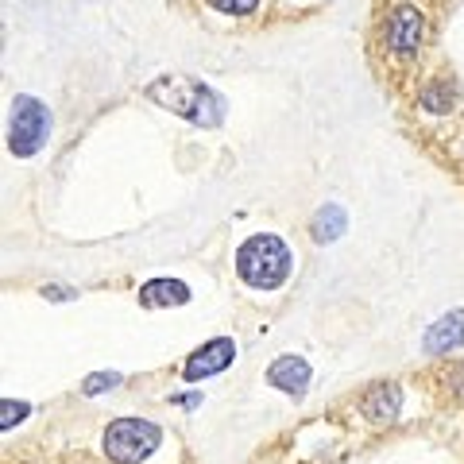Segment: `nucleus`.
Returning <instances> with one entry per match:
<instances>
[{
    "instance_id": "nucleus-1",
    "label": "nucleus",
    "mask_w": 464,
    "mask_h": 464,
    "mask_svg": "<svg viewBox=\"0 0 464 464\" xmlns=\"http://www.w3.org/2000/svg\"><path fill=\"white\" fill-rule=\"evenodd\" d=\"M143 93H148L155 105L170 109L174 116H182V121L194 124V128H221L225 112H228L225 97L194 74H163V78H155Z\"/></svg>"
},
{
    "instance_id": "nucleus-2",
    "label": "nucleus",
    "mask_w": 464,
    "mask_h": 464,
    "mask_svg": "<svg viewBox=\"0 0 464 464\" xmlns=\"http://www.w3.org/2000/svg\"><path fill=\"white\" fill-rule=\"evenodd\" d=\"M290 244L275 232H256L240 244L237 252V275L256 290H279L290 275Z\"/></svg>"
},
{
    "instance_id": "nucleus-3",
    "label": "nucleus",
    "mask_w": 464,
    "mask_h": 464,
    "mask_svg": "<svg viewBox=\"0 0 464 464\" xmlns=\"http://www.w3.org/2000/svg\"><path fill=\"white\" fill-rule=\"evenodd\" d=\"M51 109L43 105L39 97H27L20 93L12 101V112H8V151L16 159H32L43 151V143L51 136Z\"/></svg>"
},
{
    "instance_id": "nucleus-4",
    "label": "nucleus",
    "mask_w": 464,
    "mask_h": 464,
    "mask_svg": "<svg viewBox=\"0 0 464 464\" xmlns=\"http://www.w3.org/2000/svg\"><path fill=\"white\" fill-rule=\"evenodd\" d=\"M163 445V430L148 418H116L105 430V457L112 464H143Z\"/></svg>"
},
{
    "instance_id": "nucleus-5",
    "label": "nucleus",
    "mask_w": 464,
    "mask_h": 464,
    "mask_svg": "<svg viewBox=\"0 0 464 464\" xmlns=\"http://www.w3.org/2000/svg\"><path fill=\"white\" fill-rule=\"evenodd\" d=\"M426 35V20H422V12H418L414 5H395L387 12V20H383V43L391 47V54H399V58H411L418 51V43H422Z\"/></svg>"
},
{
    "instance_id": "nucleus-6",
    "label": "nucleus",
    "mask_w": 464,
    "mask_h": 464,
    "mask_svg": "<svg viewBox=\"0 0 464 464\" xmlns=\"http://www.w3.org/2000/svg\"><path fill=\"white\" fill-rule=\"evenodd\" d=\"M232 360H237V344H232L228 337H213V341H206L201 348H194V353L186 356L179 375L186 383H201V380H209V375L228 372Z\"/></svg>"
},
{
    "instance_id": "nucleus-7",
    "label": "nucleus",
    "mask_w": 464,
    "mask_h": 464,
    "mask_svg": "<svg viewBox=\"0 0 464 464\" xmlns=\"http://www.w3.org/2000/svg\"><path fill=\"white\" fill-rule=\"evenodd\" d=\"M267 383L298 399V395H306V391H310L314 368L302 356H279V360H271V368H267Z\"/></svg>"
},
{
    "instance_id": "nucleus-8",
    "label": "nucleus",
    "mask_w": 464,
    "mask_h": 464,
    "mask_svg": "<svg viewBox=\"0 0 464 464\" xmlns=\"http://www.w3.org/2000/svg\"><path fill=\"white\" fill-rule=\"evenodd\" d=\"M194 295L182 279H170V275H159V279H148L140 286V306L143 310H174V306H186Z\"/></svg>"
},
{
    "instance_id": "nucleus-9",
    "label": "nucleus",
    "mask_w": 464,
    "mask_h": 464,
    "mask_svg": "<svg viewBox=\"0 0 464 464\" xmlns=\"http://www.w3.org/2000/svg\"><path fill=\"white\" fill-rule=\"evenodd\" d=\"M457 344H464V310H445L438 322L426 329L422 348L430 356H441V353H453Z\"/></svg>"
},
{
    "instance_id": "nucleus-10",
    "label": "nucleus",
    "mask_w": 464,
    "mask_h": 464,
    "mask_svg": "<svg viewBox=\"0 0 464 464\" xmlns=\"http://www.w3.org/2000/svg\"><path fill=\"white\" fill-rule=\"evenodd\" d=\"M344 228H348L344 209L333 206V201L317 209V217H310V237H314V244H333V240H341Z\"/></svg>"
},
{
    "instance_id": "nucleus-11",
    "label": "nucleus",
    "mask_w": 464,
    "mask_h": 464,
    "mask_svg": "<svg viewBox=\"0 0 464 464\" xmlns=\"http://www.w3.org/2000/svg\"><path fill=\"white\" fill-rule=\"evenodd\" d=\"M402 411V391L395 383H375L372 395H368V418L375 422H391Z\"/></svg>"
},
{
    "instance_id": "nucleus-12",
    "label": "nucleus",
    "mask_w": 464,
    "mask_h": 464,
    "mask_svg": "<svg viewBox=\"0 0 464 464\" xmlns=\"http://www.w3.org/2000/svg\"><path fill=\"white\" fill-rule=\"evenodd\" d=\"M27 414H32V402L5 399V402H0V433H12V430H16V422H24Z\"/></svg>"
},
{
    "instance_id": "nucleus-13",
    "label": "nucleus",
    "mask_w": 464,
    "mask_h": 464,
    "mask_svg": "<svg viewBox=\"0 0 464 464\" xmlns=\"http://www.w3.org/2000/svg\"><path fill=\"white\" fill-rule=\"evenodd\" d=\"M121 383H124L121 372H97V375H90V380L82 383V391H85V395H105V391L121 387Z\"/></svg>"
},
{
    "instance_id": "nucleus-14",
    "label": "nucleus",
    "mask_w": 464,
    "mask_h": 464,
    "mask_svg": "<svg viewBox=\"0 0 464 464\" xmlns=\"http://www.w3.org/2000/svg\"><path fill=\"white\" fill-rule=\"evenodd\" d=\"M217 12H225V16H252L259 8V0H209Z\"/></svg>"
},
{
    "instance_id": "nucleus-15",
    "label": "nucleus",
    "mask_w": 464,
    "mask_h": 464,
    "mask_svg": "<svg viewBox=\"0 0 464 464\" xmlns=\"http://www.w3.org/2000/svg\"><path fill=\"white\" fill-rule=\"evenodd\" d=\"M170 402H174V406H186V411H194V406L201 402V395H198V391H190V395H174Z\"/></svg>"
},
{
    "instance_id": "nucleus-16",
    "label": "nucleus",
    "mask_w": 464,
    "mask_h": 464,
    "mask_svg": "<svg viewBox=\"0 0 464 464\" xmlns=\"http://www.w3.org/2000/svg\"><path fill=\"white\" fill-rule=\"evenodd\" d=\"M43 295H47V298H74V290H66V286H47V290H43Z\"/></svg>"
}]
</instances>
